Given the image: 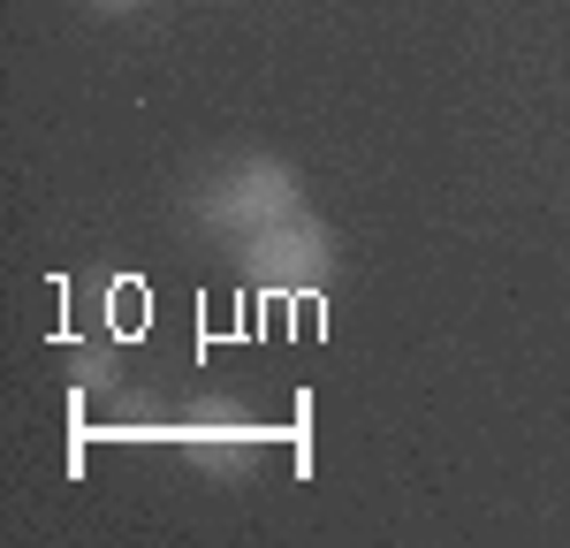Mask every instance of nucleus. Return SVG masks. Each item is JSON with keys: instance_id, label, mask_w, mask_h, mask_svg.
I'll return each instance as SVG.
<instances>
[{"instance_id": "obj_1", "label": "nucleus", "mask_w": 570, "mask_h": 548, "mask_svg": "<svg viewBox=\"0 0 570 548\" xmlns=\"http://www.w3.org/2000/svg\"><path fill=\"white\" fill-rule=\"evenodd\" d=\"M305 214V176L274 153H244V160H220L214 176L190 190V222L214 228V236H252V228L297 222Z\"/></svg>"}, {"instance_id": "obj_2", "label": "nucleus", "mask_w": 570, "mask_h": 548, "mask_svg": "<svg viewBox=\"0 0 570 548\" xmlns=\"http://www.w3.org/2000/svg\"><path fill=\"white\" fill-rule=\"evenodd\" d=\"M236 267H244V282L266 290V297H297V290H320V282H327L335 244H327V228L312 222V214H297V222L236 236Z\"/></svg>"}, {"instance_id": "obj_3", "label": "nucleus", "mask_w": 570, "mask_h": 548, "mask_svg": "<svg viewBox=\"0 0 570 548\" xmlns=\"http://www.w3.org/2000/svg\"><path fill=\"white\" fill-rule=\"evenodd\" d=\"M69 381L77 389H107L115 381V351L107 343H69Z\"/></svg>"}, {"instance_id": "obj_4", "label": "nucleus", "mask_w": 570, "mask_h": 548, "mask_svg": "<svg viewBox=\"0 0 570 548\" xmlns=\"http://www.w3.org/2000/svg\"><path fill=\"white\" fill-rule=\"evenodd\" d=\"M91 8H107V16H122V8H137V0H91Z\"/></svg>"}]
</instances>
